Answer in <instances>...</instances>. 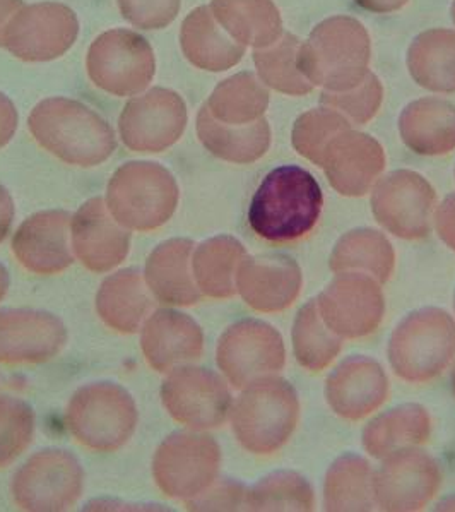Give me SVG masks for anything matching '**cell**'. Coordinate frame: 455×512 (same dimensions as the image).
Listing matches in <instances>:
<instances>
[{
  "label": "cell",
  "mask_w": 455,
  "mask_h": 512,
  "mask_svg": "<svg viewBox=\"0 0 455 512\" xmlns=\"http://www.w3.org/2000/svg\"><path fill=\"white\" fill-rule=\"evenodd\" d=\"M28 127L36 143L72 167H98L117 148L115 132L93 108L54 96L31 110Z\"/></svg>",
  "instance_id": "cell-1"
},
{
  "label": "cell",
  "mask_w": 455,
  "mask_h": 512,
  "mask_svg": "<svg viewBox=\"0 0 455 512\" xmlns=\"http://www.w3.org/2000/svg\"><path fill=\"white\" fill-rule=\"evenodd\" d=\"M324 206L319 182L305 168H274L252 197L249 223L260 239L293 242L314 230Z\"/></svg>",
  "instance_id": "cell-2"
},
{
  "label": "cell",
  "mask_w": 455,
  "mask_h": 512,
  "mask_svg": "<svg viewBox=\"0 0 455 512\" xmlns=\"http://www.w3.org/2000/svg\"><path fill=\"white\" fill-rule=\"evenodd\" d=\"M372 43L365 26L349 16H334L315 26L298 52L303 76L325 91H348L367 78Z\"/></svg>",
  "instance_id": "cell-3"
},
{
  "label": "cell",
  "mask_w": 455,
  "mask_h": 512,
  "mask_svg": "<svg viewBox=\"0 0 455 512\" xmlns=\"http://www.w3.org/2000/svg\"><path fill=\"white\" fill-rule=\"evenodd\" d=\"M231 427L243 449L272 454L290 441L300 418L295 387L281 377H266L243 387L231 405Z\"/></svg>",
  "instance_id": "cell-4"
},
{
  "label": "cell",
  "mask_w": 455,
  "mask_h": 512,
  "mask_svg": "<svg viewBox=\"0 0 455 512\" xmlns=\"http://www.w3.org/2000/svg\"><path fill=\"white\" fill-rule=\"evenodd\" d=\"M178 197L177 180L165 167L151 161H129L113 173L105 203L127 230L149 232L172 218Z\"/></svg>",
  "instance_id": "cell-5"
},
{
  "label": "cell",
  "mask_w": 455,
  "mask_h": 512,
  "mask_svg": "<svg viewBox=\"0 0 455 512\" xmlns=\"http://www.w3.org/2000/svg\"><path fill=\"white\" fill-rule=\"evenodd\" d=\"M387 353L402 381H432L455 358V321L437 307L411 312L394 329Z\"/></svg>",
  "instance_id": "cell-6"
},
{
  "label": "cell",
  "mask_w": 455,
  "mask_h": 512,
  "mask_svg": "<svg viewBox=\"0 0 455 512\" xmlns=\"http://www.w3.org/2000/svg\"><path fill=\"white\" fill-rule=\"evenodd\" d=\"M65 418L77 442L91 451L113 453L136 432V401L113 382H93L72 396Z\"/></svg>",
  "instance_id": "cell-7"
},
{
  "label": "cell",
  "mask_w": 455,
  "mask_h": 512,
  "mask_svg": "<svg viewBox=\"0 0 455 512\" xmlns=\"http://www.w3.org/2000/svg\"><path fill=\"white\" fill-rule=\"evenodd\" d=\"M88 76L95 86L113 96H137L148 90L156 74L153 47L136 31L101 33L86 57Z\"/></svg>",
  "instance_id": "cell-8"
},
{
  "label": "cell",
  "mask_w": 455,
  "mask_h": 512,
  "mask_svg": "<svg viewBox=\"0 0 455 512\" xmlns=\"http://www.w3.org/2000/svg\"><path fill=\"white\" fill-rule=\"evenodd\" d=\"M84 470L64 449L33 454L12 478L11 492L19 509L31 512L67 511L83 495Z\"/></svg>",
  "instance_id": "cell-9"
},
{
  "label": "cell",
  "mask_w": 455,
  "mask_h": 512,
  "mask_svg": "<svg viewBox=\"0 0 455 512\" xmlns=\"http://www.w3.org/2000/svg\"><path fill=\"white\" fill-rule=\"evenodd\" d=\"M221 449L211 435L178 432L161 442L153 459V477L166 497L189 501L218 478Z\"/></svg>",
  "instance_id": "cell-10"
},
{
  "label": "cell",
  "mask_w": 455,
  "mask_h": 512,
  "mask_svg": "<svg viewBox=\"0 0 455 512\" xmlns=\"http://www.w3.org/2000/svg\"><path fill=\"white\" fill-rule=\"evenodd\" d=\"M216 362L231 386L243 389L279 374L286 364V348L271 324L243 319L221 334Z\"/></svg>",
  "instance_id": "cell-11"
},
{
  "label": "cell",
  "mask_w": 455,
  "mask_h": 512,
  "mask_svg": "<svg viewBox=\"0 0 455 512\" xmlns=\"http://www.w3.org/2000/svg\"><path fill=\"white\" fill-rule=\"evenodd\" d=\"M79 36V19L59 2L23 6L7 26L4 48L23 62H50L71 50Z\"/></svg>",
  "instance_id": "cell-12"
},
{
  "label": "cell",
  "mask_w": 455,
  "mask_h": 512,
  "mask_svg": "<svg viewBox=\"0 0 455 512\" xmlns=\"http://www.w3.org/2000/svg\"><path fill=\"white\" fill-rule=\"evenodd\" d=\"M187 120V105L177 91L151 88L125 105L119 119L120 137L137 153H161L184 136Z\"/></svg>",
  "instance_id": "cell-13"
},
{
  "label": "cell",
  "mask_w": 455,
  "mask_h": 512,
  "mask_svg": "<svg viewBox=\"0 0 455 512\" xmlns=\"http://www.w3.org/2000/svg\"><path fill=\"white\" fill-rule=\"evenodd\" d=\"M435 203V189L423 175L411 170H396L375 184L372 213L392 235L404 240H418L430 233Z\"/></svg>",
  "instance_id": "cell-14"
},
{
  "label": "cell",
  "mask_w": 455,
  "mask_h": 512,
  "mask_svg": "<svg viewBox=\"0 0 455 512\" xmlns=\"http://www.w3.org/2000/svg\"><path fill=\"white\" fill-rule=\"evenodd\" d=\"M161 401L175 422L197 432L221 427L233 405L230 389L216 372L190 365L170 372Z\"/></svg>",
  "instance_id": "cell-15"
},
{
  "label": "cell",
  "mask_w": 455,
  "mask_h": 512,
  "mask_svg": "<svg viewBox=\"0 0 455 512\" xmlns=\"http://www.w3.org/2000/svg\"><path fill=\"white\" fill-rule=\"evenodd\" d=\"M320 316L341 338H365L384 319L385 298L380 283L360 273H339L317 298Z\"/></svg>",
  "instance_id": "cell-16"
},
{
  "label": "cell",
  "mask_w": 455,
  "mask_h": 512,
  "mask_svg": "<svg viewBox=\"0 0 455 512\" xmlns=\"http://www.w3.org/2000/svg\"><path fill=\"white\" fill-rule=\"evenodd\" d=\"M440 485V466L418 447L389 454L373 478L377 507L389 512L420 511L437 495Z\"/></svg>",
  "instance_id": "cell-17"
},
{
  "label": "cell",
  "mask_w": 455,
  "mask_h": 512,
  "mask_svg": "<svg viewBox=\"0 0 455 512\" xmlns=\"http://www.w3.org/2000/svg\"><path fill=\"white\" fill-rule=\"evenodd\" d=\"M320 167L337 194L365 196L384 172V148L372 136L346 129L325 148Z\"/></svg>",
  "instance_id": "cell-18"
},
{
  "label": "cell",
  "mask_w": 455,
  "mask_h": 512,
  "mask_svg": "<svg viewBox=\"0 0 455 512\" xmlns=\"http://www.w3.org/2000/svg\"><path fill=\"white\" fill-rule=\"evenodd\" d=\"M72 251L93 273H108L125 261L130 233L101 197L89 199L71 218Z\"/></svg>",
  "instance_id": "cell-19"
},
{
  "label": "cell",
  "mask_w": 455,
  "mask_h": 512,
  "mask_svg": "<svg viewBox=\"0 0 455 512\" xmlns=\"http://www.w3.org/2000/svg\"><path fill=\"white\" fill-rule=\"evenodd\" d=\"M67 343L59 317L42 310H0V362L42 364L57 357Z\"/></svg>",
  "instance_id": "cell-20"
},
{
  "label": "cell",
  "mask_w": 455,
  "mask_h": 512,
  "mask_svg": "<svg viewBox=\"0 0 455 512\" xmlns=\"http://www.w3.org/2000/svg\"><path fill=\"white\" fill-rule=\"evenodd\" d=\"M389 396L384 367L373 358L349 357L337 365L325 382L327 405L337 417L351 422L372 415Z\"/></svg>",
  "instance_id": "cell-21"
},
{
  "label": "cell",
  "mask_w": 455,
  "mask_h": 512,
  "mask_svg": "<svg viewBox=\"0 0 455 512\" xmlns=\"http://www.w3.org/2000/svg\"><path fill=\"white\" fill-rule=\"evenodd\" d=\"M72 216L65 211H42L30 216L12 239V252L31 273L52 276L71 266L69 235Z\"/></svg>",
  "instance_id": "cell-22"
},
{
  "label": "cell",
  "mask_w": 455,
  "mask_h": 512,
  "mask_svg": "<svg viewBox=\"0 0 455 512\" xmlns=\"http://www.w3.org/2000/svg\"><path fill=\"white\" fill-rule=\"evenodd\" d=\"M142 353L160 374L190 365L204 350V334L192 317L177 310H156L142 324Z\"/></svg>",
  "instance_id": "cell-23"
},
{
  "label": "cell",
  "mask_w": 455,
  "mask_h": 512,
  "mask_svg": "<svg viewBox=\"0 0 455 512\" xmlns=\"http://www.w3.org/2000/svg\"><path fill=\"white\" fill-rule=\"evenodd\" d=\"M302 285V269L284 254L247 256L237 280L245 304L264 314L281 312L295 304Z\"/></svg>",
  "instance_id": "cell-24"
},
{
  "label": "cell",
  "mask_w": 455,
  "mask_h": 512,
  "mask_svg": "<svg viewBox=\"0 0 455 512\" xmlns=\"http://www.w3.org/2000/svg\"><path fill=\"white\" fill-rule=\"evenodd\" d=\"M194 249L192 240L172 239L151 252L144 280L156 300L173 307H190L201 300L202 293L192 271Z\"/></svg>",
  "instance_id": "cell-25"
},
{
  "label": "cell",
  "mask_w": 455,
  "mask_h": 512,
  "mask_svg": "<svg viewBox=\"0 0 455 512\" xmlns=\"http://www.w3.org/2000/svg\"><path fill=\"white\" fill-rule=\"evenodd\" d=\"M180 47L192 66L209 72L228 71L245 55V47L219 26L207 6L197 7L184 19Z\"/></svg>",
  "instance_id": "cell-26"
},
{
  "label": "cell",
  "mask_w": 455,
  "mask_h": 512,
  "mask_svg": "<svg viewBox=\"0 0 455 512\" xmlns=\"http://www.w3.org/2000/svg\"><path fill=\"white\" fill-rule=\"evenodd\" d=\"M149 292L148 283L139 271L124 269L103 281L96 295V312L117 333H136L153 310Z\"/></svg>",
  "instance_id": "cell-27"
},
{
  "label": "cell",
  "mask_w": 455,
  "mask_h": 512,
  "mask_svg": "<svg viewBox=\"0 0 455 512\" xmlns=\"http://www.w3.org/2000/svg\"><path fill=\"white\" fill-rule=\"evenodd\" d=\"M399 132L416 155H449L455 149V105L440 98L409 103L399 117Z\"/></svg>",
  "instance_id": "cell-28"
},
{
  "label": "cell",
  "mask_w": 455,
  "mask_h": 512,
  "mask_svg": "<svg viewBox=\"0 0 455 512\" xmlns=\"http://www.w3.org/2000/svg\"><path fill=\"white\" fill-rule=\"evenodd\" d=\"M195 129L202 146L211 155L237 165L260 160L271 146V127L266 119L249 126H228L214 119L206 105L197 114Z\"/></svg>",
  "instance_id": "cell-29"
},
{
  "label": "cell",
  "mask_w": 455,
  "mask_h": 512,
  "mask_svg": "<svg viewBox=\"0 0 455 512\" xmlns=\"http://www.w3.org/2000/svg\"><path fill=\"white\" fill-rule=\"evenodd\" d=\"M219 26L243 47L266 48L283 36V19L272 0H213Z\"/></svg>",
  "instance_id": "cell-30"
},
{
  "label": "cell",
  "mask_w": 455,
  "mask_h": 512,
  "mask_svg": "<svg viewBox=\"0 0 455 512\" xmlns=\"http://www.w3.org/2000/svg\"><path fill=\"white\" fill-rule=\"evenodd\" d=\"M432 434V420L421 405L396 406L373 418L363 430V447L370 456L384 459L409 447L425 444Z\"/></svg>",
  "instance_id": "cell-31"
},
{
  "label": "cell",
  "mask_w": 455,
  "mask_h": 512,
  "mask_svg": "<svg viewBox=\"0 0 455 512\" xmlns=\"http://www.w3.org/2000/svg\"><path fill=\"white\" fill-rule=\"evenodd\" d=\"M247 256L242 242L230 235H218L195 247L192 271L202 295L233 297L238 292V273Z\"/></svg>",
  "instance_id": "cell-32"
},
{
  "label": "cell",
  "mask_w": 455,
  "mask_h": 512,
  "mask_svg": "<svg viewBox=\"0 0 455 512\" xmlns=\"http://www.w3.org/2000/svg\"><path fill=\"white\" fill-rule=\"evenodd\" d=\"M396 254L384 233L372 228H356L344 233L332 249V273H360L384 285L394 273Z\"/></svg>",
  "instance_id": "cell-33"
},
{
  "label": "cell",
  "mask_w": 455,
  "mask_h": 512,
  "mask_svg": "<svg viewBox=\"0 0 455 512\" xmlns=\"http://www.w3.org/2000/svg\"><path fill=\"white\" fill-rule=\"evenodd\" d=\"M408 69L414 83L435 93H455V31H425L408 50Z\"/></svg>",
  "instance_id": "cell-34"
},
{
  "label": "cell",
  "mask_w": 455,
  "mask_h": 512,
  "mask_svg": "<svg viewBox=\"0 0 455 512\" xmlns=\"http://www.w3.org/2000/svg\"><path fill=\"white\" fill-rule=\"evenodd\" d=\"M373 478L375 471L367 459L356 454L337 458L325 475V511H373L377 507Z\"/></svg>",
  "instance_id": "cell-35"
},
{
  "label": "cell",
  "mask_w": 455,
  "mask_h": 512,
  "mask_svg": "<svg viewBox=\"0 0 455 512\" xmlns=\"http://www.w3.org/2000/svg\"><path fill=\"white\" fill-rule=\"evenodd\" d=\"M269 91L252 72H240L214 88L206 108L214 119L228 126H249L264 119Z\"/></svg>",
  "instance_id": "cell-36"
},
{
  "label": "cell",
  "mask_w": 455,
  "mask_h": 512,
  "mask_svg": "<svg viewBox=\"0 0 455 512\" xmlns=\"http://www.w3.org/2000/svg\"><path fill=\"white\" fill-rule=\"evenodd\" d=\"M291 338L298 364L310 372H319L329 367L343 346V338L337 336L320 316L317 300H308L298 310Z\"/></svg>",
  "instance_id": "cell-37"
},
{
  "label": "cell",
  "mask_w": 455,
  "mask_h": 512,
  "mask_svg": "<svg viewBox=\"0 0 455 512\" xmlns=\"http://www.w3.org/2000/svg\"><path fill=\"white\" fill-rule=\"evenodd\" d=\"M300 47L302 42L295 35L286 33L269 47L255 50L254 62L260 81L284 95L303 96L314 90V84L298 67Z\"/></svg>",
  "instance_id": "cell-38"
},
{
  "label": "cell",
  "mask_w": 455,
  "mask_h": 512,
  "mask_svg": "<svg viewBox=\"0 0 455 512\" xmlns=\"http://www.w3.org/2000/svg\"><path fill=\"white\" fill-rule=\"evenodd\" d=\"M315 494L307 478L295 471H274L247 492V511H312Z\"/></svg>",
  "instance_id": "cell-39"
},
{
  "label": "cell",
  "mask_w": 455,
  "mask_h": 512,
  "mask_svg": "<svg viewBox=\"0 0 455 512\" xmlns=\"http://www.w3.org/2000/svg\"><path fill=\"white\" fill-rule=\"evenodd\" d=\"M351 126L353 124L346 117L322 105V108H314L298 117L291 132V143L298 155L320 167L325 148L337 134Z\"/></svg>",
  "instance_id": "cell-40"
},
{
  "label": "cell",
  "mask_w": 455,
  "mask_h": 512,
  "mask_svg": "<svg viewBox=\"0 0 455 512\" xmlns=\"http://www.w3.org/2000/svg\"><path fill=\"white\" fill-rule=\"evenodd\" d=\"M35 435V411L23 399L0 396V470L28 449Z\"/></svg>",
  "instance_id": "cell-41"
},
{
  "label": "cell",
  "mask_w": 455,
  "mask_h": 512,
  "mask_svg": "<svg viewBox=\"0 0 455 512\" xmlns=\"http://www.w3.org/2000/svg\"><path fill=\"white\" fill-rule=\"evenodd\" d=\"M384 100V88L372 72L358 86L348 91H325L322 105L336 110L351 124L363 126L379 112Z\"/></svg>",
  "instance_id": "cell-42"
},
{
  "label": "cell",
  "mask_w": 455,
  "mask_h": 512,
  "mask_svg": "<svg viewBox=\"0 0 455 512\" xmlns=\"http://www.w3.org/2000/svg\"><path fill=\"white\" fill-rule=\"evenodd\" d=\"M125 21L139 30H163L175 21L182 0H117Z\"/></svg>",
  "instance_id": "cell-43"
},
{
  "label": "cell",
  "mask_w": 455,
  "mask_h": 512,
  "mask_svg": "<svg viewBox=\"0 0 455 512\" xmlns=\"http://www.w3.org/2000/svg\"><path fill=\"white\" fill-rule=\"evenodd\" d=\"M249 489L238 480L216 478L206 490L185 501L189 511H242Z\"/></svg>",
  "instance_id": "cell-44"
},
{
  "label": "cell",
  "mask_w": 455,
  "mask_h": 512,
  "mask_svg": "<svg viewBox=\"0 0 455 512\" xmlns=\"http://www.w3.org/2000/svg\"><path fill=\"white\" fill-rule=\"evenodd\" d=\"M438 237L455 252V196H447L435 213Z\"/></svg>",
  "instance_id": "cell-45"
},
{
  "label": "cell",
  "mask_w": 455,
  "mask_h": 512,
  "mask_svg": "<svg viewBox=\"0 0 455 512\" xmlns=\"http://www.w3.org/2000/svg\"><path fill=\"white\" fill-rule=\"evenodd\" d=\"M19 115L16 105L9 96L0 91V148L11 143L12 137L18 131Z\"/></svg>",
  "instance_id": "cell-46"
},
{
  "label": "cell",
  "mask_w": 455,
  "mask_h": 512,
  "mask_svg": "<svg viewBox=\"0 0 455 512\" xmlns=\"http://www.w3.org/2000/svg\"><path fill=\"white\" fill-rule=\"evenodd\" d=\"M14 220V201L4 185H0V244L6 239Z\"/></svg>",
  "instance_id": "cell-47"
},
{
  "label": "cell",
  "mask_w": 455,
  "mask_h": 512,
  "mask_svg": "<svg viewBox=\"0 0 455 512\" xmlns=\"http://www.w3.org/2000/svg\"><path fill=\"white\" fill-rule=\"evenodd\" d=\"M358 6L367 9V11L377 12V14H389L396 12L408 4L409 0H355Z\"/></svg>",
  "instance_id": "cell-48"
},
{
  "label": "cell",
  "mask_w": 455,
  "mask_h": 512,
  "mask_svg": "<svg viewBox=\"0 0 455 512\" xmlns=\"http://www.w3.org/2000/svg\"><path fill=\"white\" fill-rule=\"evenodd\" d=\"M23 6V0H0V47H4V35L12 16Z\"/></svg>",
  "instance_id": "cell-49"
},
{
  "label": "cell",
  "mask_w": 455,
  "mask_h": 512,
  "mask_svg": "<svg viewBox=\"0 0 455 512\" xmlns=\"http://www.w3.org/2000/svg\"><path fill=\"white\" fill-rule=\"evenodd\" d=\"M7 290H9V273H7V269L0 264V300L6 297Z\"/></svg>",
  "instance_id": "cell-50"
},
{
  "label": "cell",
  "mask_w": 455,
  "mask_h": 512,
  "mask_svg": "<svg viewBox=\"0 0 455 512\" xmlns=\"http://www.w3.org/2000/svg\"><path fill=\"white\" fill-rule=\"evenodd\" d=\"M437 511H455V495L447 497L445 501L440 502L437 506Z\"/></svg>",
  "instance_id": "cell-51"
},
{
  "label": "cell",
  "mask_w": 455,
  "mask_h": 512,
  "mask_svg": "<svg viewBox=\"0 0 455 512\" xmlns=\"http://www.w3.org/2000/svg\"><path fill=\"white\" fill-rule=\"evenodd\" d=\"M452 389H454V394H455V367H454V372H452Z\"/></svg>",
  "instance_id": "cell-52"
},
{
  "label": "cell",
  "mask_w": 455,
  "mask_h": 512,
  "mask_svg": "<svg viewBox=\"0 0 455 512\" xmlns=\"http://www.w3.org/2000/svg\"><path fill=\"white\" fill-rule=\"evenodd\" d=\"M452 19H454V24H455V0H454V2H452Z\"/></svg>",
  "instance_id": "cell-53"
},
{
  "label": "cell",
  "mask_w": 455,
  "mask_h": 512,
  "mask_svg": "<svg viewBox=\"0 0 455 512\" xmlns=\"http://www.w3.org/2000/svg\"><path fill=\"white\" fill-rule=\"evenodd\" d=\"M454 307H455V297H454Z\"/></svg>",
  "instance_id": "cell-54"
}]
</instances>
